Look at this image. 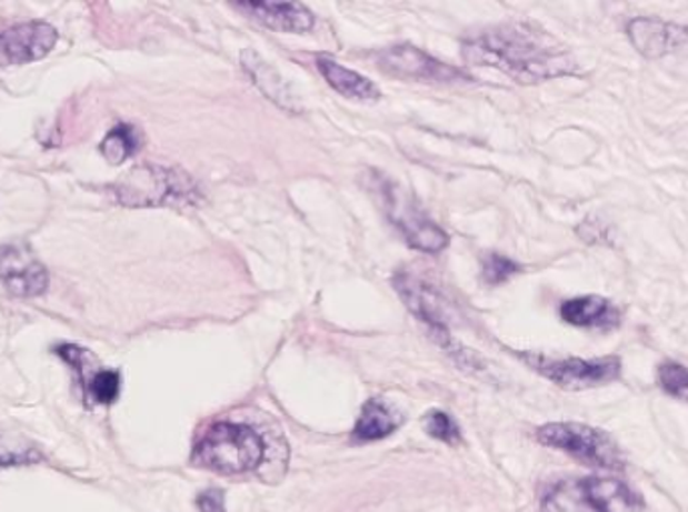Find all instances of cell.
I'll list each match as a JSON object with an SVG mask.
<instances>
[{"mask_svg": "<svg viewBox=\"0 0 688 512\" xmlns=\"http://www.w3.org/2000/svg\"><path fill=\"white\" fill-rule=\"evenodd\" d=\"M536 372L551 380L556 386L564 390H586V388L604 386L615 382L622 372V362L616 355H604L596 360L582 358H548L541 354L521 355Z\"/></svg>", "mask_w": 688, "mask_h": 512, "instance_id": "8", "label": "cell"}, {"mask_svg": "<svg viewBox=\"0 0 688 512\" xmlns=\"http://www.w3.org/2000/svg\"><path fill=\"white\" fill-rule=\"evenodd\" d=\"M645 506L638 492L620 479L584 476L566 479L551 489L544 512H638Z\"/></svg>", "mask_w": 688, "mask_h": 512, "instance_id": "3", "label": "cell"}, {"mask_svg": "<svg viewBox=\"0 0 688 512\" xmlns=\"http://www.w3.org/2000/svg\"><path fill=\"white\" fill-rule=\"evenodd\" d=\"M401 414H397L385 400L372 398L360 412L359 422L352 432V439L359 442L387 439L401 426Z\"/></svg>", "mask_w": 688, "mask_h": 512, "instance_id": "17", "label": "cell"}, {"mask_svg": "<svg viewBox=\"0 0 688 512\" xmlns=\"http://www.w3.org/2000/svg\"><path fill=\"white\" fill-rule=\"evenodd\" d=\"M240 63L245 67L246 73L250 74L256 87L270 101H275L276 106L282 107L287 111H300L298 101L295 99V94L290 93L288 84L282 81V77L276 73L270 64L266 63L260 54L255 53V51H242Z\"/></svg>", "mask_w": 688, "mask_h": 512, "instance_id": "16", "label": "cell"}, {"mask_svg": "<svg viewBox=\"0 0 688 512\" xmlns=\"http://www.w3.org/2000/svg\"><path fill=\"white\" fill-rule=\"evenodd\" d=\"M560 315L564 322L578 328L610 330L620 324V310L602 295H580L566 300L560 305Z\"/></svg>", "mask_w": 688, "mask_h": 512, "instance_id": "14", "label": "cell"}, {"mask_svg": "<svg viewBox=\"0 0 688 512\" xmlns=\"http://www.w3.org/2000/svg\"><path fill=\"white\" fill-rule=\"evenodd\" d=\"M43 460V452L34 446L31 440L22 439L19 434L0 432V469L37 464Z\"/></svg>", "mask_w": 688, "mask_h": 512, "instance_id": "19", "label": "cell"}, {"mask_svg": "<svg viewBox=\"0 0 688 512\" xmlns=\"http://www.w3.org/2000/svg\"><path fill=\"white\" fill-rule=\"evenodd\" d=\"M392 288L399 293L407 310L427 325L429 335L437 344L457 358V362H466V350H459V344L449 332L451 322V305L447 302L441 290H437L433 283L425 282L423 278L409 272H397L392 278Z\"/></svg>", "mask_w": 688, "mask_h": 512, "instance_id": "6", "label": "cell"}, {"mask_svg": "<svg viewBox=\"0 0 688 512\" xmlns=\"http://www.w3.org/2000/svg\"><path fill=\"white\" fill-rule=\"evenodd\" d=\"M200 512H226V496L222 491H206L198 496Z\"/></svg>", "mask_w": 688, "mask_h": 512, "instance_id": "24", "label": "cell"}, {"mask_svg": "<svg viewBox=\"0 0 688 512\" xmlns=\"http://www.w3.org/2000/svg\"><path fill=\"white\" fill-rule=\"evenodd\" d=\"M628 37L638 49V53L648 59L665 54H688V27L657 19H635L628 24Z\"/></svg>", "mask_w": 688, "mask_h": 512, "instance_id": "12", "label": "cell"}, {"mask_svg": "<svg viewBox=\"0 0 688 512\" xmlns=\"http://www.w3.org/2000/svg\"><path fill=\"white\" fill-rule=\"evenodd\" d=\"M139 147H141V135H139L138 127L119 123L107 133L99 151L111 165H121L138 153Z\"/></svg>", "mask_w": 688, "mask_h": 512, "instance_id": "18", "label": "cell"}, {"mask_svg": "<svg viewBox=\"0 0 688 512\" xmlns=\"http://www.w3.org/2000/svg\"><path fill=\"white\" fill-rule=\"evenodd\" d=\"M377 67L392 77L427 81V83H469L471 81V77L466 71L437 61L435 57L419 51L413 44H399V47L385 49L377 54Z\"/></svg>", "mask_w": 688, "mask_h": 512, "instance_id": "9", "label": "cell"}, {"mask_svg": "<svg viewBox=\"0 0 688 512\" xmlns=\"http://www.w3.org/2000/svg\"><path fill=\"white\" fill-rule=\"evenodd\" d=\"M191 460L220 474H245L265 464L266 442L246 424L218 422L196 444Z\"/></svg>", "mask_w": 688, "mask_h": 512, "instance_id": "2", "label": "cell"}, {"mask_svg": "<svg viewBox=\"0 0 688 512\" xmlns=\"http://www.w3.org/2000/svg\"><path fill=\"white\" fill-rule=\"evenodd\" d=\"M126 208H159L170 203H190L198 199L193 179L178 169L139 165L111 188Z\"/></svg>", "mask_w": 688, "mask_h": 512, "instance_id": "4", "label": "cell"}, {"mask_svg": "<svg viewBox=\"0 0 688 512\" xmlns=\"http://www.w3.org/2000/svg\"><path fill=\"white\" fill-rule=\"evenodd\" d=\"M658 384L670 396L688 400V368L678 362H665L658 367Z\"/></svg>", "mask_w": 688, "mask_h": 512, "instance_id": "22", "label": "cell"}, {"mask_svg": "<svg viewBox=\"0 0 688 512\" xmlns=\"http://www.w3.org/2000/svg\"><path fill=\"white\" fill-rule=\"evenodd\" d=\"M536 439L544 446L564 450L588 466L622 471L625 459L615 439L604 430L592 429L578 422H554L536 432Z\"/></svg>", "mask_w": 688, "mask_h": 512, "instance_id": "7", "label": "cell"}, {"mask_svg": "<svg viewBox=\"0 0 688 512\" xmlns=\"http://www.w3.org/2000/svg\"><path fill=\"white\" fill-rule=\"evenodd\" d=\"M519 270H521L519 263L509 260L501 253H496V251L486 253L481 258V278L489 285H501V283L509 282L516 273H519Z\"/></svg>", "mask_w": 688, "mask_h": 512, "instance_id": "21", "label": "cell"}, {"mask_svg": "<svg viewBox=\"0 0 688 512\" xmlns=\"http://www.w3.org/2000/svg\"><path fill=\"white\" fill-rule=\"evenodd\" d=\"M232 7L248 12L270 31L308 32L315 27V17L300 2L272 0H233Z\"/></svg>", "mask_w": 688, "mask_h": 512, "instance_id": "13", "label": "cell"}, {"mask_svg": "<svg viewBox=\"0 0 688 512\" xmlns=\"http://www.w3.org/2000/svg\"><path fill=\"white\" fill-rule=\"evenodd\" d=\"M59 34L43 21L24 22L0 31V67L41 61L51 53Z\"/></svg>", "mask_w": 688, "mask_h": 512, "instance_id": "11", "label": "cell"}, {"mask_svg": "<svg viewBox=\"0 0 688 512\" xmlns=\"http://www.w3.org/2000/svg\"><path fill=\"white\" fill-rule=\"evenodd\" d=\"M463 59L496 67L513 81L536 84L578 71L570 51L538 27L511 22L477 32L463 41Z\"/></svg>", "mask_w": 688, "mask_h": 512, "instance_id": "1", "label": "cell"}, {"mask_svg": "<svg viewBox=\"0 0 688 512\" xmlns=\"http://www.w3.org/2000/svg\"><path fill=\"white\" fill-rule=\"evenodd\" d=\"M317 69L325 77V81L337 91L345 94L349 99L357 101H375L381 97L379 87L372 83L371 79L362 77V74L350 71L347 67L337 63L335 59H330L327 54H318Z\"/></svg>", "mask_w": 688, "mask_h": 512, "instance_id": "15", "label": "cell"}, {"mask_svg": "<svg viewBox=\"0 0 688 512\" xmlns=\"http://www.w3.org/2000/svg\"><path fill=\"white\" fill-rule=\"evenodd\" d=\"M423 422L425 429L433 439L447 442V444L459 442V426H457L456 420L451 419L447 412L431 410V412H427Z\"/></svg>", "mask_w": 688, "mask_h": 512, "instance_id": "23", "label": "cell"}, {"mask_svg": "<svg viewBox=\"0 0 688 512\" xmlns=\"http://www.w3.org/2000/svg\"><path fill=\"white\" fill-rule=\"evenodd\" d=\"M387 220L401 231L405 241L415 250L439 253L449 245V235L425 213L405 189L385 175H375V185Z\"/></svg>", "mask_w": 688, "mask_h": 512, "instance_id": "5", "label": "cell"}, {"mask_svg": "<svg viewBox=\"0 0 688 512\" xmlns=\"http://www.w3.org/2000/svg\"><path fill=\"white\" fill-rule=\"evenodd\" d=\"M0 282L17 298H37L49 288V272L22 243L0 245Z\"/></svg>", "mask_w": 688, "mask_h": 512, "instance_id": "10", "label": "cell"}, {"mask_svg": "<svg viewBox=\"0 0 688 512\" xmlns=\"http://www.w3.org/2000/svg\"><path fill=\"white\" fill-rule=\"evenodd\" d=\"M121 392V374L117 370H99L83 388V396L93 404L109 406L113 404Z\"/></svg>", "mask_w": 688, "mask_h": 512, "instance_id": "20", "label": "cell"}]
</instances>
